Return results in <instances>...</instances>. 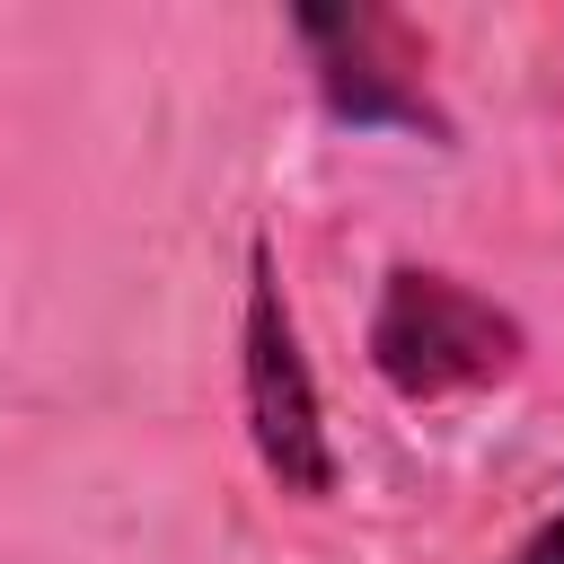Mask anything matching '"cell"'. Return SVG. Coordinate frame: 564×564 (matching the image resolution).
<instances>
[{
	"mask_svg": "<svg viewBox=\"0 0 564 564\" xmlns=\"http://www.w3.org/2000/svg\"><path fill=\"white\" fill-rule=\"evenodd\" d=\"M291 44L308 53L317 106L344 132H414V141H449V106L432 97V44L414 18L379 9V0H344V9H291Z\"/></svg>",
	"mask_w": 564,
	"mask_h": 564,
	"instance_id": "7a4b0ae2",
	"label": "cell"
},
{
	"mask_svg": "<svg viewBox=\"0 0 564 564\" xmlns=\"http://www.w3.org/2000/svg\"><path fill=\"white\" fill-rule=\"evenodd\" d=\"M238 405H247V441L264 458V476L291 502H326L335 494V441H326V405H317V370L300 352V317L282 300L273 247H247V317H238Z\"/></svg>",
	"mask_w": 564,
	"mask_h": 564,
	"instance_id": "3957f363",
	"label": "cell"
},
{
	"mask_svg": "<svg viewBox=\"0 0 564 564\" xmlns=\"http://www.w3.org/2000/svg\"><path fill=\"white\" fill-rule=\"evenodd\" d=\"M520 361H529V326L502 300H485L476 282H458L441 264H414V256H397L379 273V300H370V370L405 405L502 388Z\"/></svg>",
	"mask_w": 564,
	"mask_h": 564,
	"instance_id": "6da1fadb",
	"label": "cell"
},
{
	"mask_svg": "<svg viewBox=\"0 0 564 564\" xmlns=\"http://www.w3.org/2000/svg\"><path fill=\"white\" fill-rule=\"evenodd\" d=\"M502 564H564V502H555V511H546V520H538V529H529Z\"/></svg>",
	"mask_w": 564,
	"mask_h": 564,
	"instance_id": "277c9868",
	"label": "cell"
}]
</instances>
